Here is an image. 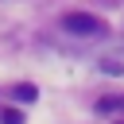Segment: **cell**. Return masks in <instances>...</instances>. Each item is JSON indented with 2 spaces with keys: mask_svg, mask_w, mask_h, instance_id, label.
Wrapping results in <instances>:
<instances>
[{
  "mask_svg": "<svg viewBox=\"0 0 124 124\" xmlns=\"http://www.w3.org/2000/svg\"><path fill=\"white\" fill-rule=\"evenodd\" d=\"M62 31L74 35V39H105L108 35V23L93 12H66L62 16Z\"/></svg>",
  "mask_w": 124,
  "mask_h": 124,
  "instance_id": "obj_1",
  "label": "cell"
},
{
  "mask_svg": "<svg viewBox=\"0 0 124 124\" xmlns=\"http://www.w3.org/2000/svg\"><path fill=\"white\" fill-rule=\"evenodd\" d=\"M101 112H124V93H112V97H101L97 101Z\"/></svg>",
  "mask_w": 124,
  "mask_h": 124,
  "instance_id": "obj_2",
  "label": "cell"
},
{
  "mask_svg": "<svg viewBox=\"0 0 124 124\" xmlns=\"http://www.w3.org/2000/svg\"><path fill=\"white\" fill-rule=\"evenodd\" d=\"M12 97H16V101H35V97H39V89H35V85H16V89H12Z\"/></svg>",
  "mask_w": 124,
  "mask_h": 124,
  "instance_id": "obj_3",
  "label": "cell"
},
{
  "mask_svg": "<svg viewBox=\"0 0 124 124\" xmlns=\"http://www.w3.org/2000/svg\"><path fill=\"white\" fill-rule=\"evenodd\" d=\"M0 124H23V112L19 108H0Z\"/></svg>",
  "mask_w": 124,
  "mask_h": 124,
  "instance_id": "obj_4",
  "label": "cell"
},
{
  "mask_svg": "<svg viewBox=\"0 0 124 124\" xmlns=\"http://www.w3.org/2000/svg\"><path fill=\"white\" fill-rule=\"evenodd\" d=\"M101 70H105V74H124V62H116V58H101Z\"/></svg>",
  "mask_w": 124,
  "mask_h": 124,
  "instance_id": "obj_5",
  "label": "cell"
}]
</instances>
